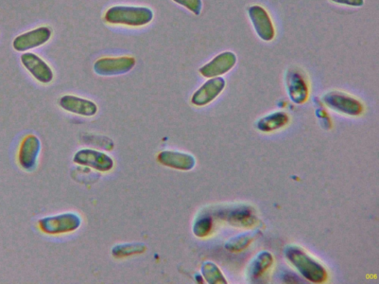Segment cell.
Returning a JSON list of instances; mask_svg holds the SVG:
<instances>
[{"instance_id":"1","label":"cell","mask_w":379,"mask_h":284,"mask_svg":"<svg viewBox=\"0 0 379 284\" xmlns=\"http://www.w3.org/2000/svg\"><path fill=\"white\" fill-rule=\"evenodd\" d=\"M153 18V10L141 6H114L104 15V21L109 24L133 28L148 26Z\"/></svg>"},{"instance_id":"2","label":"cell","mask_w":379,"mask_h":284,"mask_svg":"<svg viewBox=\"0 0 379 284\" xmlns=\"http://www.w3.org/2000/svg\"><path fill=\"white\" fill-rule=\"evenodd\" d=\"M285 256L307 280L319 283L326 279V271L324 266L308 256L302 248L290 246L286 248Z\"/></svg>"},{"instance_id":"3","label":"cell","mask_w":379,"mask_h":284,"mask_svg":"<svg viewBox=\"0 0 379 284\" xmlns=\"http://www.w3.org/2000/svg\"><path fill=\"white\" fill-rule=\"evenodd\" d=\"M81 217L75 212H64L56 216L42 218L38 226L46 235L57 236L72 233L81 226Z\"/></svg>"},{"instance_id":"4","label":"cell","mask_w":379,"mask_h":284,"mask_svg":"<svg viewBox=\"0 0 379 284\" xmlns=\"http://www.w3.org/2000/svg\"><path fill=\"white\" fill-rule=\"evenodd\" d=\"M326 106L336 112L351 116L363 114V105L357 99L341 92H332L322 98Z\"/></svg>"},{"instance_id":"5","label":"cell","mask_w":379,"mask_h":284,"mask_svg":"<svg viewBox=\"0 0 379 284\" xmlns=\"http://www.w3.org/2000/svg\"><path fill=\"white\" fill-rule=\"evenodd\" d=\"M136 60L132 57L104 58L94 64L95 74L101 77L126 75L134 67Z\"/></svg>"},{"instance_id":"6","label":"cell","mask_w":379,"mask_h":284,"mask_svg":"<svg viewBox=\"0 0 379 284\" xmlns=\"http://www.w3.org/2000/svg\"><path fill=\"white\" fill-rule=\"evenodd\" d=\"M51 36L53 31L48 27H39L17 36L12 46L17 52H28L46 44L50 40Z\"/></svg>"},{"instance_id":"7","label":"cell","mask_w":379,"mask_h":284,"mask_svg":"<svg viewBox=\"0 0 379 284\" xmlns=\"http://www.w3.org/2000/svg\"><path fill=\"white\" fill-rule=\"evenodd\" d=\"M236 62L237 58L234 52H222L209 62L202 66L199 72L204 78L219 77L228 74Z\"/></svg>"},{"instance_id":"8","label":"cell","mask_w":379,"mask_h":284,"mask_svg":"<svg viewBox=\"0 0 379 284\" xmlns=\"http://www.w3.org/2000/svg\"><path fill=\"white\" fill-rule=\"evenodd\" d=\"M41 148V141L36 135L26 136L21 142L18 152L20 166L26 171L35 169Z\"/></svg>"},{"instance_id":"9","label":"cell","mask_w":379,"mask_h":284,"mask_svg":"<svg viewBox=\"0 0 379 284\" xmlns=\"http://www.w3.org/2000/svg\"><path fill=\"white\" fill-rule=\"evenodd\" d=\"M74 163L82 166L92 168L100 172L113 169L114 163L107 154L93 149H82L74 156Z\"/></svg>"},{"instance_id":"10","label":"cell","mask_w":379,"mask_h":284,"mask_svg":"<svg viewBox=\"0 0 379 284\" xmlns=\"http://www.w3.org/2000/svg\"><path fill=\"white\" fill-rule=\"evenodd\" d=\"M21 61L31 76L39 82L49 84L53 81V69L35 53L25 52L21 57Z\"/></svg>"},{"instance_id":"11","label":"cell","mask_w":379,"mask_h":284,"mask_svg":"<svg viewBox=\"0 0 379 284\" xmlns=\"http://www.w3.org/2000/svg\"><path fill=\"white\" fill-rule=\"evenodd\" d=\"M248 15L258 38L265 42L272 41L275 32L267 11L260 6H253L248 9Z\"/></svg>"},{"instance_id":"12","label":"cell","mask_w":379,"mask_h":284,"mask_svg":"<svg viewBox=\"0 0 379 284\" xmlns=\"http://www.w3.org/2000/svg\"><path fill=\"white\" fill-rule=\"evenodd\" d=\"M226 81L222 77L206 81L193 94L191 102L197 106H204L213 102L225 90Z\"/></svg>"},{"instance_id":"13","label":"cell","mask_w":379,"mask_h":284,"mask_svg":"<svg viewBox=\"0 0 379 284\" xmlns=\"http://www.w3.org/2000/svg\"><path fill=\"white\" fill-rule=\"evenodd\" d=\"M59 104L64 111L84 117L94 116L98 112V106L94 102L75 95L62 97Z\"/></svg>"},{"instance_id":"14","label":"cell","mask_w":379,"mask_h":284,"mask_svg":"<svg viewBox=\"0 0 379 284\" xmlns=\"http://www.w3.org/2000/svg\"><path fill=\"white\" fill-rule=\"evenodd\" d=\"M219 217L231 224L240 227H249L256 222L253 209L248 206H237L217 212Z\"/></svg>"},{"instance_id":"15","label":"cell","mask_w":379,"mask_h":284,"mask_svg":"<svg viewBox=\"0 0 379 284\" xmlns=\"http://www.w3.org/2000/svg\"><path fill=\"white\" fill-rule=\"evenodd\" d=\"M285 82L289 98L292 102L300 104L307 101L309 96L308 87L298 71L292 69L287 71Z\"/></svg>"},{"instance_id":"16","label":"cell","mask_w":379,"mask_h":284,"mask_svg":"<svg viewBox=\"0 0 379 284\" xmlns=\"http://www.w3.org/2000/svg\"><path fill=\"white\" fill-rule=\"evenodd\" d=\"M158 158L162 165L180 170H191L196 165V159L192 155L178 151H163Z\"/></svg>"},{"instance_id":"17","label":"cell","mask_w":379,"mask_h":284,"mask_svg":"<svg viewBox=\"0 0 379 284\" xmlns=\"http://www.w3.org/2000/svg\"><path fill=\"white\" fill-rule=\"evenodd\" d=\"M288 122L289 117L287 114L282 111L274 112L258 120L257 129L262 132L270 133L282 129Z\"/></svg>"},{"instance_id":"18","label":"cell","mask_w":379,"mask_h":284,"mask_svg":"<svg viewBox=\"0 0 379 284\" xmlns=\"http://www.w3.org/2000/svg\"><path fill=\"white\" fill-rule=\"evenodd\" d=\"M273 263V257L270 253L263 251L258 254L249 266L250 279L256 280L260 278L270 268Z\"/></svg>"},{"instance_id":"19","label":"cell","mask_w":379,"mask_h":284,"mask_svg":"<svg viewBox=\"0 0 379 284\" xmlns=\"http://www.w3.org/2000/svg\"><path fill=\"white\" fill-rule=\"evenodd\" d=\"M262 235L260 230L252 231L239 234L231 238L226 244L227 251L236 253L246 250V248L256 239Z\"/></svg>"},{"instance_id":"20","label":"cell","mask_w":379,"mask_h":284,"mask_svg":"<svg viewBox=\"0 0 379 284\" xmlns=\"http://www.w3.org/2000/svg\"><path fill=\"white\" fill-rule=\"evenodd\" d=\"M202 274L204 278L210 284L228 283L225 276L223 275L220 269L213 262L207 261L202 266Z\"/></svg>"},{"instance_id":"21","label":"cell","mask_w":379,"mask_h":284,"mask_svg":"<svg viewBox=\"0 0 379 284\" xmlns=\"http://www.w3.org/2000/svg\"><path fill=\"white\" fill-rule=\"evenodd\" d=\"M146 246L142 243L124 244L115 246L112 248V255L116 258H124L143 253Z\"/></svg>"},{"instance_id":"22","label":"cell","mask_w":379,"mask_h":284,"mask_svg":"<svg viewBox=\"0 0 379 284\" xmlns=\"http://www.w3.org/2000/svg\"><path fill=\"white\" fill-rule=\"evenodd\" d=\"M213 226V221L209 215L200 217L195 222L193 227L194 235L199 238H204L209 236Z\"/></svg>"},{"instance_id":"23","label":"cell","mask_w":379,"mask_h":284,"mask_svg":"<svg viewBox=\"0 0 379 284\" xmlns=\"http://www.w3.org/2000/svg\"><path fill=\"white\" fill-rule=\"evenodd\" d=\"M172 1L185 8L196 16H199L202 11V0H172Z\"/></svg>"},{"instance_id":"24","label":"cell","mask_w":379,"mask_h":284,"mask_svg":"<svg viewBox=\"0 0 379 284\" xmlns=\"http://www.w3.org/2000/svg\"><path fill=\"white\" fill-rule=\"evenodd\" d=\"M333 3L351 7H361L365 4V0H331Z\"/></svg>"},{"instance_id":"25","label":"cell","mask_w":379,"mask_h":284,"mask_svg":"<svg viewBox=\"0 0 379 284\" xmlns=\"http://www.w3.org/2000/svg\"><path fill=\"white\" fill-rule=\"evenodd\" d=\"M284 281L285 283H299L300 278L295 274L287 273L284 276Z\"/></svg>"}]
</instances>
